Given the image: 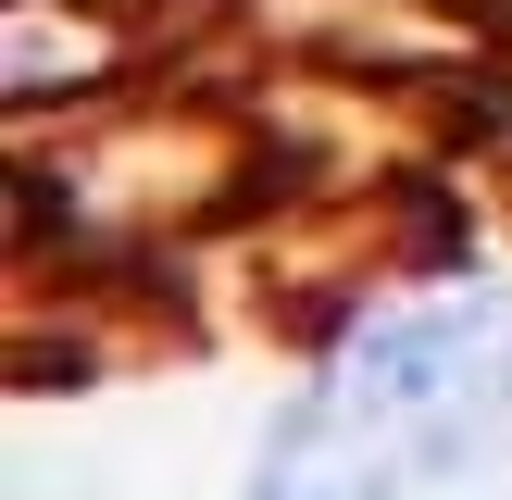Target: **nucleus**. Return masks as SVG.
I'll list each match as a JSON object with an SVG mask.
<instances>
[{
  "label": "nucleus",
  "mask_w": 512,
  "mask_h": 500,
  "mask_svg": "<svg viewBox=\"0 0 512 500\" xmlns=\"http://www.w3.org/2000/svg\"><path fill=\"white\" fill-rule=\"evenodd\" d=\"M512 425V300L425 288L350 313L338 350L275 400L238 500H438Z\"/></svg>",
  "instance_id": "f257e3e1"
}]
</instances>
